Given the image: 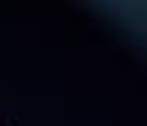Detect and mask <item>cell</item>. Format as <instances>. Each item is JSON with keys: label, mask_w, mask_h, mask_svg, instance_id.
<instances>
[]
</instances>
